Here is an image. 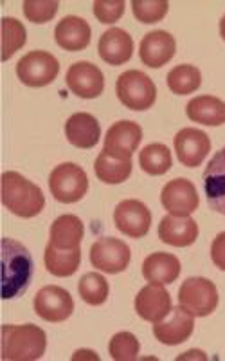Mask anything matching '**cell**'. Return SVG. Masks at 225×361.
I'll list each match as a JSON object with an SVG mask.
<instances>
[{
	"label": "cell",
	"mask_w": 225,
	"mask_h": 361,
	"mask_svg": "<svg viewBox=\"0 0 225 361\" xmlns=\"http://www.w3.org/2000/svg\"><path fill=\"white\" fill-rule=\"evenodd\" d=\"M47 349V336L38 325H2V360L34 361Z\"/></svg>",
	"instance_id": "cell-2"
},
{
	"label": "cell",
	"mask_w": 225,
	"mask_h": 361,
	"mask_svg": "<svg viewBox=\"0 0 225 361\" xmlns=\"http://www.w3.org/2000/svg\"><path fill=\"white\" fill-rule=\"evenodd\" d=\"M85 235V226L76 215H62L51 224L49 244L62 250H76L79 247Z\"/></svg>",
	"instance_id": "cell-25"
},
{
	"label": "cell",
	"mask_w": 225,
	"mask_h": 361,
	"mask_svg": "<svg viewBox=\"0 0 225 361\" xmlns=\"http://www.w3.org/2000/svg\"><path fill=\"white\" fill-rule=\"evenodd\" d=\"M33 257L27 247L15 238H2V298L20 296L33 279Z\"/></svg>",
	"instance_id": "cell-1"
},
{
	"label": "cell",
	"mask_w": 225,
	"mask_h": 361,
	"mask_svg": "<svg viewBox=\"0 0 225 361\" xmlns=\"http://www.w3.org/2000/svg\"><path fill=\"white\" fill-rule=\"evenodd\" d=\"M34 311L41 320L51 322V324L65 322L74 311L72 296L63 288L45 286L34 296Z\"/></svg>",
	"instance_id": "cell-11"
},
{
	"label": "cell",
	"mask_w": 225,
	"mask_h": 361,
	"mask_svg": "<svg viewBox=\"0 0 225 361\" xmlns=\"http://www.w3.org/2000/svg\"><path fill=\"white\" fill-rule=\"evenodd\" d=\"M211 150V141L198 128H182L175 135V152L179 161L188 169H197Z\"/></svg>",
	"instance_id": "cell-16"
},
{
	"label": "cell",
	"mask_w": 225,
	"mask_h": 361,
	"mask_svg": "<svg viewBox=\"0 0 225 361\" xmlns=\"http://www.w3.org/2000/svg\"><path fill=\"white\" fill-rule=\"evenodd\" d=\"M198 237V224L191 217L166 215L159 224V238L175 247L191 246Z\"/></svg>",
	"instance_id": "cell-21"
},
{
	"label": "cell",
	"mask_w": 225,
	"mask_h": 361,
	"mask_svg": "<svg viewBox=\"0 0 225 361\" xmlns=\"http://www.w3.org/2000/svg\"><path fill=\"white\" fill-rule=\"evenodd\" d=\"M90 38H92V29H90L89 22L82 17H74V15L62 18L54 29L56 44L70 53L86 49Z\"/></svg>",
	"instance_id": "cell-19"
},
{
	"label": "cell",
	"mask_w": 225,
	"mask_h": 361,
	"mask_svg": "<svg viewBox=\"0 0 225 361\" xmlns=\"http://www.w3.org/2000/svg\"><path fill=\"white\" fill-rule=\"evenodd\" d=\"M65 135L70 145L78 148H92L99 143L101 127L98 119L89 112L72 114L65 123Z\"/></svg>",
	"instance_id": "cell-22"
},
{
	"label": "cell",
	"mask_w": 225,
	"mask_h": 361,
	"mask_svg": "<svg viewBox=\"0 0 225 361\" xmlns=\"http://www.w3.org/2000/svg\"><path fill=\"white\" fill-rule=\"evenodd\" d=\"M123 0H96L94 2V15L101 24H114L124 15Z\"/></svg>",
	"instance_id": "cell-35"
},
{
	"label": "cell",
	"mask_w": 225,
	"mask_h": 361,
	"mask_svg": "<svg viewBox=\"0 0 225 361\" xmlns=\"http://www.w3.org/2000/svg\"><path fill=\"white\" fill-rule=\"evenodd\" d=\"M169 4L166 0H134L131 11L134 17L143 24H155L168 15Z\"/></svg>",
	"instance_id": "cell-33"
},
{
	"label": "cell",
	"mask_w": 225,
	"mask_h": 361,
	"mask_svg": "<svg viewBox=\"0 0 225 361\" xmlns=\"http://www.w3.org/2000/svg\"><path fill=\"white\" fill-rule=\"evenodd\" d=\"M139 164L148 176H164L172 169V152L162 143L146 145L139 154Z\"/></svg>",
	"instance_id": "cell-28"
},
{
	"label": "cell",
	"mask_w": 225,
	"mask_h": 361,
	"mask_svg": "<svg viewBox=\"0 0 225 361\" xmlns=\"http://www.w3.org/2000/svg\"><path fill=\"white\" fill-rule=\"evenodd\" d=\"M79 296L89 305H101L108 298V282L99 273H86L78 283Z\"/></svg>",
	"instance_id": "cell-31"
},
{
	"label": "cell",
	"mask_w": 225,
	"mask_h": 361,
	"mask_svg": "<svg viewBox=\"0 0 225 361\" xmlns=\"http://www.w3.org/2000/svg\"><path fill=\"white\" fill-rule=\"evenodd\" d=\"M172 309V296L164 289L162 283H148L146 288L141 289L139 295L135 296L137 314L152 324L164 320Z\"/></svg>",
	"instance_id": "cell-15"
},
{
	"label": "cell",
	"mask_w": 225,
	"mask_h": 361,
	"mask_svg": "<svg viewBox=\"0 0 225 361\" xmlns=\"http://www.w3.org/2000/svg\"><path fill=\"white\" fill-rule=\"evenodd\" d=\"M119 102L130 111H148L157 99V87L143 71H127L115 83Z\"/></svg>",
	"instance_id": "cell-4"
},
{
	"label": "cell",
	"mask_w": 225,
	"mask_h": 361,
	"mask_svg": "<svg viewBox=\"0 0 225 361\" xmlns=\"http://www.w3.org/2000/svg\"><path fill=\"white\" fill-rule=\"evenodd\" d=\"M94 172L98 179L107 185H121L130 177L131 159H119L103 150L96 159Z\"/></svg>",
	"instance_id": "cell-27"
},
{
	"label": "cell",
	"mask_w": 225,
	"mask_h": 361,
	"mask_svg": "<svg viewBox=\"0 0 225 361\" xmlns=\"http://www.w3.org/2000/svg\"><path fill=\"white\" fill-rule=\"evenodd\" d=\"M186 114L195 123L220 127L225 123V103L214 96H197L186 105Z\"/></svg>",
	"instance_id": "cell-24"
},
{
	"label": "cell",
	"mask_w": 225,
	"mask_h": 361,
	"mask_svg": "<svg viewBox=\"0 0 225 361\" xmlns=\"http://www.w3.org/2000/svg\"><path fill=\"white\" fill-rule=\"evenodd\" d=\"M67 87L72 94L83 99H94L105 90V76L98 66L90 62H78L69 67L65 76Z\"/></svg>",
	"instance_id": "cell-12"
},
{
	"label": "cell",
	"mask_w": 225,
	"mask_h": 361,
	"mask_svg": "<svg viewBox=\"0 0 225 361\" xmlns=\"http://www.w3.org/2000/svg\"><path fill=\"white\" fill-rule=\"evenodd\" d=\"M202 85V74L195 66L182 63V66L173 67L168 73V87L173 94L186 96L191 94Z\"/></svg>",
	"instance_id": "cell-29"
},
{
	"label": "cell",
	"mask_w": 225,
	"mask_h": 361,
	"mask_svg": "<svg viewBox=\"0 0 225 361\" xmlns=\"http://www.w3.org/2000/svg\"><path fill=\"white\" fill-rule=\"evenodd\" d=\"M98 51L108 66H123L134 54V38L124 29L112 27L101 35Z\"/></svg>",
	"instance_id": "cell-20"
},
{
	"label": "cell",
	"mask_w": 225,
	"mask_h": 361,
	"mask_svg": "<svg viewBox=\"0 0 225 361\" xmlns=\"http://www.w3.org/2000/svg\"><path fill=\"white\" fill-rule=\"evenodd\" d=\"M130 259L131 251L128 244L114 237L99 238L90 247V264L108 275L123 273L130 264Z\"/></svg>",
	"instance_id": "cell-8"
},
{
	"label": "cell",
	"mask_w": 225,
	"mask_h": 361,
	"mask_svg": "<svg viewBox=\"0 0 225 361\" xmlns=\"http://www.w3.org/2000/svg\"><path fill=\"white\" fill-rule=\"evenodd\" d=\"M115 228L130 238H143L152 226V214L144 202L137 199H127L115 206Z\"/></svg>",
	"instance_id": "cell-10"
},
{
	"label": "cell",
	"mask_w": 225,
	"mask_h": 361,
	"mask_svg": "<svg viewBox=\"0 0 225 361\" xmlns=\"http://www.w3.org/2000/svg\"><path fill=\"white\" fill-rule=\"evenodd\" d=\"M44 262L47 271L54 276H72L78 271L79 262H82V250H62L53 244H47L44 255Z\"/></svg>",
	"instance_id": "cell-26"
},
{
	"label": "cell",
	"mask_w": 225,
	"mask_h": 361,
	"mask_svg": "<svg viewBox=\"0 0 225 361\" xmlns=\"http://www.w3.org/2000/svg\"><path fill=\"white\" fill-rule=\"evenodd\" d=\"M220 35H221V38L225 40V15H224V18L220 20Z\"/></svg>",
	"instance_id": "cell-37"
},
{
	"label": "cell",
	"mask_w": 225,
	"mask_h": 361,
	"mask_svg": "<svg viewBox=\"0 0 225 361\" xmlns=\"http://www.w3.org/2000/svg\"><path fill=\"white\" fill-rule=\"evenodd\" d=\"M176 42L168 31H152L143 38L139 47V56L144 66L159 69L175 56Z\"/></svg>",
	"instance_id": "cell-18"
},
{
	"label": "cell",
	"mask_w": 225,
	"mask_h": 361,
	"mask_svg": "<svg viewBox=\"0 0 225 361\" xmlns=\"http://www.w3.org/2000/svg\"><path fill=\"white\" fill-rule=\"evenodd\" d=\"M179 302L193 316L213 314L218 305V291L211 280L191 276L179 289Z\"/></svg>",
	"instance_id": "cell-6"
},
{
	"label": "cell",
	"mask_w": 225,
	"mask_h": 361,
	"mask_svg": "<svg viewBox=\"0 0 225 361\" xmlns=\"http://www.w3.org/2000/svg\"><path fill=\"white\" fill-rule=\"evenodd\" d=\"M204 190L209 208L225 215V147L218 150L205 166Z\"/></svg>",
	"instance_id": "cell-17"
},
{
	"label": "cell",
	"mask_w": 225,
	"mask_h": 361,
	"mask_svg": "<svg viewBox=\"0 0 225 361\" xmlns=\"http://www.w3.org/2000/svg\"><path fill=\"white\" fill-rule=\"evenodd\" d=\"M211 259L218 269L225 271V231L217 235V238L211 244Z\"/></svg>",
	"instance_id": "cell-36"
},
{
	"label": "cell",
	"mask_w": 225,
	"mask_h": 361,
	"mask_svg": "<svg viewBox=\"0 0 225 361\" xmlns=\"http://www.w3.org/2000/svg\"><path fill=\"white\" fill-rule=\"evenodd\" d=\"M139 340L134 336L131 333H117L110 340L108 345V353H110L112 360L115 361H134L139 356Z\"/></svg>",
	"instance_id": "cell-32"
},
{
	"label": "cell",
	"mask_w": 225,
	"mask_h": 361,
	"mask_svg": "<svg viewBox=\"0 0 225 361\" xmlns=\"http://www.w3.org/2000/svg\"><path fill=\"white\" fill-rule=\"evenodd\" d=\"M60 73V62L47 51H31L17 63V76L27 87H45Z\"/></svg>",
	"instance_id": "cell-7"
},
{
	"label": "cell",
	"mask_w": 225,
	"mask_h": 361,
	"mask_svg": "<svg viewBox=\"0 0 225 361\" xmlns=\"http://www.w3.org/2000/svg\"><path fill=\"white\" fill-rule=\"evenodd\" d=\"M49 188L58 202L72 204L82 201L89 192V177L78 164H58L49 176Z\"/></svg>",
	"instance_id": "cell-5"
},
{
	"label": "cell",
	"mask_w": 225,
	"mask_h": 361,
	"mask_svg": "<svg viewBox=\"0 0 225 361\" xmlns=\"http://www.w3.org/2000/svg\"><path fill=\"white\" fill-rule=\"evenodd\" d=\"M27 40V33L20 20L11 17L2 18V60L8 62L13 54L22 49Z\"/></svg>",
	"instance_id": "cell-30"
},
{
	"label": "cell",
	"mask_w": 225,
	"mask_h": 361,
	"mask_svg": "<svg viewBox=\"0 0 225 361\" xmlns=\"http://www.w3.org/2000/svg\"><path fill=\"white\" fill-rule=\"evenodd\" d=\"M160 202L169 215L189 217L193 212L198 209L200 199H198L197 188L191 180L179 177V179L169 180L168 185L164 186L162 193H160Z\"/></svg>",
	"instance_id": "cell-9"
},
{
	"label": "cell",
	"mask_w": 225,
	"mask_h": 361,
	"mask_svg": "<svg viewBox=\"0 0 225 361\" xmlns=\"http://www.w3.org/2000/svg\"><path fill=\"white\" fill-rule=\"evenodd\" d=\"M193 329H195V316L180 305L173 307L164 320L153 325V334L160 343L179 345L191 336Z\"/></svg>",
	"instance_id": "cell-14"
},
{
	"label": "cell",
	"mask_w": 225,
	"mask_h": 361,
	"mask_svg": "<svg viewBox=\"0 0 225 361\" xmlns=\"http://www.w3.org/2000/svg\"><path fill=\"white\" fill-rule=\"evenodd\" d=\"M2 202L11 214L22 219L37 217L45 206L41 190L17 172L2 173Z\"/></svg>",
	"instance_id": "cell-3"
},
{
	"label": "cell",
	"mask_w": 225,
	"mask_h": 361,
	"mask_svg": "<svg viewBox=\"0 0 225 361\" xmlns=\"http://www.w3.org/2000/svg\"><path fill=\"white\" fill-rule=\"evenodd\" d=\"M143 275L152 283H173L180 275V260L172 253H152L144 259Z\"/></svg>",
	"instance_id": "cell-23"
},
{
	"label": "cell",
	"mask_w": 225,
	"mask_h": 361,
	"mask_svg": "<svg viewBox=\"0 0 225 361\" xmlns=\"http://www.w3.org/2000/svg\"><path fill=\"white\" fill-rule=\"evenodd\" d=\"M143 140V128L135 121H117L105 135V152L119 159H131Z\"/></svg>",
	"instance_id": "cell-13"
},
{
	"label": "cell",
	"mask_w": 225,
	"mask_h": 361,
	"mask_svg": "<svg viewBox=\"0 0 225 361\" xmlns=\"http://www.w3.org/2000/svg\"><path fill=\"white\" fill-rule=\"evenodd\" d=\"M60 2L58 0H25L24 15L33 24H45L56 17Z\"/></svg>",
	"instance_id": "cell-34"
}]
</instances>
